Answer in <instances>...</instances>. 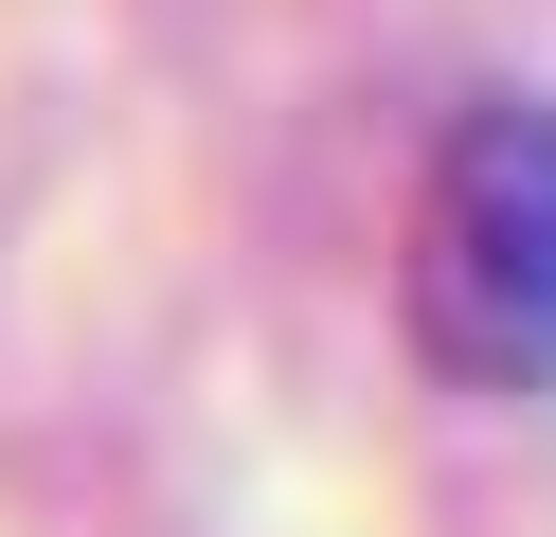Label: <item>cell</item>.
Returning <instances> with one entry per match:
<instances>
[{
	"label": "cell",
	"instance_id": "obj_1",
	"mask_svg": "<svg viewBox=\"0 0 556 537\" xmlns=\"http://www.w3.org/2000/svg\"><path fill=\"white\" fill-rule=\"evenodd\" d=\"M395 286H413L431 376H467V394H556V107H539V90L467 107V126L431 143Z\"/></svg>",
	"mask_w": 556,
	"mask_h": 537
}]
</instances>
